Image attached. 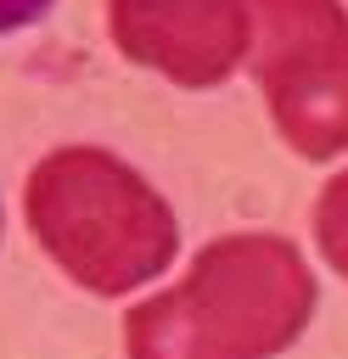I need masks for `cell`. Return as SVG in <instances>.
Wrapping results in <instances>:
<instances>
[{"instance_id":"6da1fadb","label":"cell","mask_w":348,"mask_h":359,"mask_svg":"<svg viewBox=\"0 0 348 359\" xmlns=\"http://www.w3.org/2000/svg\"><path fill=\"white\" fill-rule=\"evenodd\" d=\"M314 314V275L281 236H219L180 286L123 320L129 359H275Z\"/></svg>"},{"instance_id":"7a4b0ae2","label":"cell","mask_w":348,"mask_h":359,"mask_svg":"<svg viewBox=\"0 0 348 359\" xmlns=\"http://www.w3.org/2000/svg\"><path fill=\"white\" fill-rule=\"evenodd\" d=\"M22 213L34 241L95 297H123L163 275L180 247L168 202L112 151L62 146L34 163Z\"/></svg>"},{"instance_id":"3957f363","label":"cell","mask_w":348,"mask_h":359,"mask_svg":"<svg viewBox=\"0 0 348 359\" xmlns=\"http://www.w3.org/2000/svg\"><path fill=\"white\" fill-rule=\"evenodd\" d=\"M253 73L281 140L326 163L348 151V11L342 0H247Z\"/></svg>"},{"instance_id":"277c9868","label":"cell","mask_w":348,"mask_h":359,"mask_svg":"<svg viewBox=\"0 0 348 359\" xmlns=\"http://www.w3.org/2000/svg\"><path fill=\"white\" fill-rule=\"evenodd\" d=\"M107 28L129 62L185 90L225 84L253 50L247 0H107Z\"/></svg>"},{"instance_id":"5b68a950","label":"cell","mask_w":348,"mask_h":359,"mask_svg":"<svg viewBox=\"0 0 348 359\" xmlns=\"http://www.w3.org/2000/svg\"><path fill=\"white\" fill-rule=\"evenodd\" d=\"M314 241L337 275H348V174H337L314 202Z\"/></svg>"},{"instance_id":"8992f818","label":"cell","mask_w":348,"mask_h":359,"mask_svg":"<svg viewBox=\"0 0 348 359\" xmlns=\"http://www.w3.org/2000/svg\"><path fill=\"white\" fill-rule=\"evenodd\" d=\"M51 6H56V0H0V34H17V28H28V22H39Z\"/></svg>"}]
</instances>
